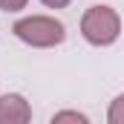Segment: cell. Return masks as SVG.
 Listing matches in <instances>:
<instances>
[{"mask_svg":"<svg viewBox=\"0 0 124 124\" xmlns=\"http://www.w3.org/2000/svg\"><path fill=\"white\" fill-rule=\"evenodd\" d=\"M40 3H43L46 9H66L72 0H40Z\"/></svg>","mask_w":124,"mask_h":124,"instance_id":"7","label":"cell"},{"mask_svg":"<svg viewBox=\"0 0 124 124\" xmlns=\"http://www.w3.org/2000/svg\"><path fill=\"white\" fill-rule=\"evenodd\" d=\"M63 121L87 124V121H90V118H87L84 113H78V110H61V113H55V116H52V124H63Z\"/></svg>","mask_w":124,"mask_h":124,"instance_id":"5","label":"cell"},{"mask_svg":"<svg viewBox=\"0 0 124 124\" xmlns=\"http://www.w3.org/2000/svg\"><path fill=\"white\" fill-rule=\"evenodd\" d=\"M107 121L110 124H124V95H116L110 110H107Z\"/></svg>","mask_w":124,"mask_h":124,"instance_id":"4","label":"cell"},{"mask_svg":"<svg viewBox=\"0 0 124 124\" xmlns=\"http://www.w3.org/2000/svg\"><path fill=\"white\" fill-rule=\"evenodd\" d=\"M32 121V107L20 93L0 95V124H26Z\"/></svg>","mask_w":124,"mask_h":124,"instance_id":"3","label":"cell"},{"mask_svg":"<svg viewBox=\"0 0 124 124\" xmlns=\"http://www.w3.org/2000/svg\"><path fill=\"white\" fill-rule=\"evenodd\" d=\"M26 6H29V0H0V12H20Z\"/></svg>","mask_w":124,"mask_h":124,"instance_id":"6","label":"cell"},{"mask_svg":"<svg viewBox=\"0 0 124 124\" xmlns=\"http://www.w3.org/2000/svg\"><path fill=\"white\" fill-rule=\"evenodd\" d=\"M15 38L20 43H26L32 49H52L63 43L66 38V26H63L58 17H49V15H29V17H20L15 26Z\"/></svg>","mask_w":124,"mask_h":124,"instance_id":"1","label":"cell"},{"mask_svg":"<svg viewBox=\"0 0 124 124\" xmlns=\"http://www.w3.org/2000/svg\"><path fill=\"white\" fill-rule=\"evenodd\" d=\"M81 35L90 46H113L121 35V17L113 6H90L81 17Z\"/></svg>","mask_w":124,"mask_h":124,"instance_id":"2","label":"cell"}]
</instances>
